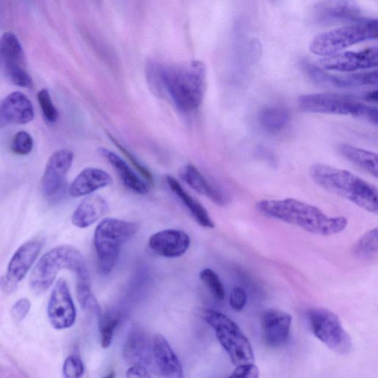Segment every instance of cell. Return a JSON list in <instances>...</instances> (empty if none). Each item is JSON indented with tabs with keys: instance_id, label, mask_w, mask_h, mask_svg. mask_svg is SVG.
<instances>
[{
	"instance_id": "cell-16",
	"label": "cell",
	"mask_w": 378,
	"mask_h": 378,
	"mask_svg": "<svg viewBox=\"0 0 378 378\" xmlns=\"http://www.w3.org/2000/svg\"><path fill=\"white\" fill-rule=\"evenodd\" d=\"M292 316L283 311L269 309L262 317V338L271 347H281L288 343L290 337Z\"/></svg>"
},
{
	"instance_id": "cell-32",
	"label": "cell",
	"mask_w": 378,
	"mask_h": 378,
	"mask_svg": "<svg viewBox=\"0 0 378 378\" xmlns=\"http://www.w3.org/2000/svg\"><path fill=\"white\" fill-rule=\"evenodd\" d=\"M203 283L208 288L215 299L222 301L225 299V288L221 282L219 276L213 270L205 269L200 274Z\"/></svg>"
},
{
	"instance_id": "cell-36",
	"label": "cell",
	"mask_w": 378,
	"mask_h": 378,
	"mask_svg": "<svg viewBox=\"0 0 378 378\" xmlns=\"http://www.w3.org/2000/svg\"><path fill=\"white\" fill-rule=\"evenodd\" d=\"M108 137L111 140V141L113 142V143L123 152V155L130 161V162L135 166V169H137V170L140 173H141L144 178L147 180L149 183L152 184V175L150 172L147 169V168L144 167L141 163H140L137 160V158L134 156H133L132 153H130L127 149L123 147L113 135L108 134Z\"/></svg>"
},
{
	"instance_id": "cell-28",
	"label": "cell",
	"mask_w": 378,
	"mask_h": 378,
	"mask_svg": "<svg viewBox=\"0 0 378 378\" xmlns=\"http://www.w3.org/2000/svg\"><path fill=\"white\" fill-rule=\"evenodd\" d=\"M259 121L265 131L276 133L287 127L290 121V114L283 107H269L262 110Z\"/></svg>"
},
{
	"instance_id": "cell-3",
	"label": "cell",
	"mask_w": 378,
	"mask_h": 378,
	"mask_svg": "<svg viewBox=\"0 0 378 378\" xmlns=\"http://www.w3.org/2000/svg\"><path fill=\"white\" fill-rule=\"evenodd\" d=\"M310 175L325 191L377 215V189L346 170L322 163L311 167Z\"/></svg>"
},
{
	"instance_id": "cell-33",
	"label": "cell",
	"mask_w": 378,
	"mask_h": 378,
	"mask_svg": "<svg viewBox=\"0 0 378 378\" xmlns=\"http://www.w3.org/2000/svg\"><path fill=\"white\" fill-rule=\"evenodd\" d=\"M37 99L46 120L51 123L57 121L60 116L59 112L53 104L49 91L47 89L40 90L37 94Z\"/></svg>"
},
{
	"instance_id": "cell-13",
	"label": "cell",
	"mask_w": 378,
	"mask_h": 378,
	"mask_svg": "<svg viewBox=\"0 0 378 378\" xmlns=\"http://www.w3.org/2000/svg\"><path fill=\"white\" fill-rule=\"evenodd\" d=\"M43 243L32 241L21 245L12 257L6 274L0 278V288L6 292L15 290L22 280L29 273L38 257Z\"/></svg>"
},
{
	"instance_id": "cell-12",
	"label": "cell",
	"mask_w": 378,
	"mask_h": 378,
	"mask_svg": "<svg viewBox=\"0 0 378 378\" xmlns=\"http://www.w3.org/2000/svg\"><path fill=\"white\" fill-rule=\"evenodd\" d=\"M377 62V48L372 47L359 51L340 52L318 60L316 65L327 72L355 73L376 68Z\"/></svg>"
},
{
	"instance_id": "cell-15",
	"label": "cell",
	"mask_w": 378,
	"mask_h": 378,
	"mask_svg": "<svg viewBox=\"0 0 378 378\" xmlns=\"http://www.w3.org/2000/svg\"><path fill=\"white\" fill-rule=\"evenodd\" d=\"M74 159L73 151L68 149L58 150L50 156L41 179V189L46 197H53L62 189Z\"/></svg>"
},
{
	"instance_id": "cell-29",
	"label": "cell",
	"mask_w": 378,
	"mask_h": 378,
	"mask_svg": "<svg viewBox=\"0 0 378 378\" xmlns=\"http://www.w3.org/2000/svg\"><path fill=\"white\" fill-rule=\"evenodd\" d=\"M100 318L101 344L104 349L108 348L113 342L115 331L120 324L121 314L116 308L102 311Z\"/></svg>"
},
{
	"instance_id": "cell-19",
	"label": "cell",
	"mask_w": 378,
	"mask_h": 378,
	"mask_svg": "<svg viewBox=\"0 0 378 378\" xmlns=\"http://www.w3.org/2000/svg\"><path fill=\"white\" fill-rule=\"evenodd\" d=\"M123 356L131 366H141L150 371L156 372L154 364L152 339L146 332L133 330L126 341Z\"/></svg>"
},
{
	"instance_id": "cell-10",
	"label": "cell",
	"mask_w": 378,
	"mask_h": 378,
	"mask_svg": "<svg viewBox=\"0 0 378 378\" xmlns=\"http://www.w3.org/2000/svg\"><path fill=\"white\" fill-rule=\"evenodd\" d=\"M302 65L306 75L320 86L340 89L377 86V71L332 74L307 61Z\"/></svg>"
},
{
	"instance_id": "cell-31",
	"label": "cell",
	"mask_w": 378,
	"mask_h": 378,
	"mask_svg": "<svg viewBox=\"0 0 378 378\" xmlns=\"http://www.w3.org/2000/svg\"><path fill=\"white\" fill-rule=\"evenodd\" d=\"M76 294L79 304L83 309L99 316L102 312L90 287V280H77Z\"/></svg>"
},
{
	"instance_id": "cell-25",
	"label": "cell",
	"mask_w": 378,
	"mask_h": 378,
	"mask_svg": "<svg viewBox=\"0 0 378 378\" xmlns=\"http://www.w3.org/2000/svg\"><path fill=\"white\" fill-rule=\"evenodd\" d=\"M166 183L201 227L208 229L215 228V223L208 215L205 208L200 202L191 197L175 177L167 175Z\"/></svg>"
},
{
	"instance_id": "cell-14",
	"label": "cell",
	"mask_w": 378,
	"mask_h": 378,
	"mask_svg": "<svg viewBox=\"0 0 378 378\" xmlns=\"http://www.w3.org/2000/svg\"><path fill=\"white\" fill-rule=\"evenodd\" d=\"M48 316L55 330H65L75 323L76 307L64 278L58 280L52 291L48 305Z\"/></svg>"
},
{
	"instance_id": "cell-21",
	"label": "cell",
	"mask_w": 378,
	"mask_h": 378,
	"mask_svg": "<svg viewBox=\"0 0 378 378\" xmlns=\"http://www.w3.org/2000/svg\"><path fill=\"white\" fill-rule=\"evenodd\" d=\"M113 183V178L105 171L97 168H87L72 182L69 194L73 198L88 196Z\"/></svg>"
},
{
	"instance_id": "cell-42",
	"label": "cell",
	"mask_w": 378,
	"mask_h": 378,
	"mask_svg": "<svg viewBox=\"0 0 378 378\" xmlns=\"http://www.w3.org/2000/svg\"><path fill=\"white\" fill-rule=\"evenodd\" d=\"M366 100L370 102H377V90L371 91L367 93L365 96Z\"/></svg>"
},
{
	"instance_id": "cell-38",
	"label": "cell",
	"mask_w": 378,
	"mask_h": 378,
	"mask_svg": "<svg viewBox=\"0 0 378 378\" xmlns=\"http://www.w3.org/2000/svg\"><path fill=\"white\" fill-rule=\"evenodd\" d=\"M247 302V295L245 290L240 287H235L231 293L230 305L236 312L243 310Z\"/></svg>"
},
{
	"instance_id": "cell-9",
	"label": "cell",
	"mask_w": 378,
	"mask_h": 378,
	"mask_svg": "<svg viewBox=\"0 0 378 378\" xmlns=\"http://www.w3.org/2000/svg\"><path fill=\"white\" fill-rule=\"evenodd\" d=\"M307 318L318 339L335 353H349L352 340L338 316L325 308L316 307L308 311Z\"/></svg>"
},
{
	"instance_id": "cell-2",
	"label": "cell",
	"mask_w": 378,
	"mask_h": 378,
	"mask_svg": "<svg viewBox=\"0 0 378 378\" xmlns=\"http://www.w3.org/2000/svg\"><path fill=\"white\" fill-rule=\"evenodd\" d=\"M256 208L266 217L282 221L316 235L339 234L348 224L344 217L328 216L314 205L292 198L262 200L256 204Z\"/></svg>"
},
{
	"instance_id": "cell-23",
	"label": "cell",
	"mask_w": 378,
	"mask_h": 378,
	"mask_svg": "<svg viewBox=\"0 0 378 378\" xmlns=\"http://www.w3.org/2000/svg\"><path fill=\"white\" fill-rule=\"evenodd\" d=\"M108 211V205L99 195H90L79 205L72 216L74 225L86 229L99 220Z\"/></svg>"
},
{
	"instance_id": "cell-20",
	"label": "cell",
	"mask_w": 378,
	"mask_h": 378,
	"mask_svg": "<svg viewBox=\"0 0 378 378\" xmlns=\"http://www.w3.org/2000/svg\"><path fill=\"white\" fill-rule=\"evenodd\" d=\"M152 351L156 372L165 377H184L181 363L163 335L157 334L153 336Z\"/></svg>"
},
{
	"instance_id": "cell-26",
	"label": "cell",
	"mask_w": 378,
	"mask_h": 378,
	"mask_svg": "<svg viewBox=\"0 0 378 378\" xmlns=\"http://www.w3.org/2000/svg\"><path fill=\"white\" fill-rule=\"evenodd\" d=\"M0 58L6 73L25 68L24 50L16 35L7 32L0 39Z\"/></svg>"
},
{
	"instance_id": "cell-5",
	"label": "cell",
	"mask_w": 378,
	"mask_h": 378,
	"mask_svg": "<svg viewBox=\"0 0 378 378\" xmlns=\"http://www.w3.org/2000/svg\"><path fill=\"white\" fill-rule=\"evenodd\" d=\"M298 104L305 113L351 116L376 126L378 123L376 107L363 103L345 94L323 93L303 95L299 97Z\"/></svg>"
},
{
	"instance_id": "cell-22",
	"label": "cell",
	"mask_w": 378,
	"mask_h": 378,
	"mask_svg": "<svg viewBox=\"0 0 378 378\" xmlns=\"http://www.w3.org/2000/svg\"><path fill=\"white\" fill-rule=\"evenodd\" d=\"M180 175L185 183L196 192L205 196L218 205L227 204L226 195H224L217 187L209 182L194 166L188 164L182 168Z\"/></svg>"
},
{
	"instance_id": "cell-6",
	"label": "cell",
	"mask_w": 378,
	"mask_h": 378,
	"mask_svg": "<svg viewBox=\"0 0 378 378\" xmlns=\"http://www.w3.org/2000/svg\"><path fill=\"white\" fill-rule=\"evenodd\" d=\"M138 229L135 222L114 218L104 219L97 225L94 245L102 274L107 275L114 269L122 245L130 241Z\"/></svg>"
},
{
	"instance_id": "cell-27",
	"label": "cell",
	"mask_w": 378,
	"mask_h": 378,
	"mask_svg": "<svg viewBox=\"0 0 378 378\" xmlns=\"http://www.w3.org/2000/svg\"><path fill=\"white\" fill-rule=\"evenodd\" d=\"M339 152L349 162L374 177L378 175V161L376 153L349 144H340Z\"/></svg>"
},
{
	"instance_id": "cell-35",
	"label": "cell",
	"mask_w": 378,
	"mask_h": 378,
	"mask_svg": "<svg viewBox=\"0 0 378 378\" xmlns=\"http://www.w3.org/2000/svg\"><path fill=\"white\" fill-rule=\"evenodd\" d=\"M85 372V366L78 356L68 357L65 361L63 373L67 378L81 377Z\"/></svg>"
},
{
	"instance_id": "cell-39",
	"label": "cell",
	"mask_w": 378,
	"mask_h": 378,
	"mask_svg": "<svg viewBox=\"0 0 378 378\" xmlns=\"http://www.w3.org/2000/svg\"><path fill=\"white\" fill-rule=\"evenodd\" d=\"M31 306L30 300L26 298L18 300L12 307L11 314L13 318L18 322L22 321L29 313Z\"/></svg>"
},
{
	"instance_id": "cell-18",
	"label": "cell",
	"mask_w": 378,
	"mask_h": 378,
	"mask_svg": "<svg viewBox=\"0 0 378 378\" xmlns=\"http://www.w3.org/2000/svg\"><path fill=\"white\" fill-rule=\"evenodd\" d=\"M34 118V107L25 94L13 92L0 102V128L8 124H26Z\"/></svg>"
},
{
	"instance_id": "cell-24",
	"label": "cell",
	"mask_w": 378,
	"mask_h": 378,
	"mask_svg": "<svg viewBox=\"0 0 378 378\" xmlns=\"http://www.w3.org/2000/svg\"><path fill=\"white\" fill-rule=\"evenodd\" d=\"M99 151L102 156L114 166L126 187L138 194L148 193L149 187L145 182L137 176L128 163L119 156L117 154L105 148H100Z\"/></svg>"
},
{
	"instance_id": "cell-11",
	"label": "cell",
	"mask_w": 378,
	"mask_h": 378,
	"mask_svg": "<svg viewBox=\"0 0 378 378\" xmlns=\"http://www.w3.org/2000/svg\"><path fill=\"white\" fill-rule=\"evenodd\" d=\"M313 21L322 25L353 24L368 20L364 18L354 0H322L312 11Z\"/></svg>"
},
{
	"instance_id": "cell-4",
	"label": "cell",
	"mask_w": 378,
	"mask_h": 378,
	"mask_svg": "<svg viewBox=\"0 0 378 378\" xmlns=\"http://www.w3.org/2000/svg\"><path fill=\"white\" fill-rule=\"evenodd\" d=\"M68 270L77 279L90 280L85 257L76 248L62 245L48 252L37 262L30 279V287L36 295H43L53 284L59 271Z\"/></svg>"
},
{
	"instance_id": "cell-7",
	"label": "cell",
	"mask_w": 378,
	"mask_h": 378,
	"mask_svg": "<svg viewBox=\"0 0 378 378\" xmlns=\"http://www.w3.org/2000/svg\"><path fill=\"white\" fill-rule=\"evenodd\" d=\"M377 37V20L368 19L318 35L311 41L310 50L320 57L327 58Z\"/></svg>"
},
{
	"instance_id": "cell-8",
	"label": "cell",
	"mask_w": 378,
	"mask_h": 378,
	"mask_svg": "<svg viewBox=\"0 0 378 378\" xmlns=\"http://www.w3.org/2000/svg\"><path fill=\"white\" fill-rule=\"evenodd\" d=\"M203 318L215 330L218 342L236 367L255 363L253 348L246 335L234 320L214 310L205 311Z\"/></svg>"
},
{
	"instance_id": "cell-40",
	"label": "cell",
	"mask_w": 378,
	"mask_h": 378,
	"mask_svg": "<svg viewBox=\"0 0 378 378\" xmlns=\"http://www.w3.org/2000/svg\"><path fill=\"white\" fill-rule=\"evenodd\" d=\"M259 376V371L255 363L244 364V365L237 366L229 376L230 377L243 378H257Z\"/></svg>"
},
{
	"instance_id": "cell-1",
	"label": "cell",
	"mask_w": 378,
	"mask_h": 378,
	"mask_svg": "<svg viewBox=\"0 0 378 378\" xmlns=\"http://www.w3.org/2000/svg\"><path fill=\"white\" fill-rule=\"evenodd\" d=\"M149 76L154 87L169 95L183 113H191L201 105L206 85V69L201 62L151 64Z\"/></svg>"
},
{
	"instance_id": "cell-30",
	"label": "cell",
	"mask_w": 378,
	"mask_h": 378,
	"mask_svg": "<svg viewBox=\"0 0 378 378\" xmlns=\"http://www.w3.org/2000/svg\"><path fill=\"white\" fill-rule=\"evenodd\" d=\"M353 255L360 259H372L378 253V231L374 228L364 234L353 248Z\"/></svg>"
},
{
	"instance_id": "cell-41",
	"label": "cell",
	"mask_w": 378,
	"mask_h": 378,
	"mask_svg": "<svg viewBox=\"0 0 378 378\" xmlns=\"http://www.w3.org/2000/svg\"><path fill=\"white\" fill-rule=\"evenodd\" d=\"M128 377H151V374L149 370L141 366H131L127 371Z\"/></svg>"
},
{
	"instance_id": "cell-37",
	"label": "cell",
	"mask_w": 378,
	"mask_h": 378,
	"mask_svg": "<svg viewBox=\"0 0 378 378\" xmlns=\"http://www.w3.org/2000/svg\"><path fill=\"white\" fill-rule=\"evenodd\" d=\"M6 75L13 85L27 89H32L34 86L33 80L25 68L15 69Z\"/></svg>"
},
{
	"instance_id": "cell-34",
	"label": "cell",
	"mask_w": 378,
	"mask_h": 378,
	"mask_svg": "<svg viewBox=\"0 0 378 378\" xmlns=\"http://www.w3.org/2000/svg\"><path fill=\"white\" fill-rule=\"evenodd\" d=\"M34 147L32 135L25 131H20L13 137L11 145V151L17 155L25 156L29 155Z\"/></svg>"
},
{
	"instance_id": "cell-17",
	"label": "cell",
	"mask_w": 378,
	"mask_h": 378,
	"mask_svg": "<svg viewBox=\"0 0 378 378\" xmlns=\"http://www.w3.org/2000/svg\"><path fill=\"white\" fill-rule=\"evenodd\" d=\"M191 245L190 237L184 231L167 229L153 234L149 238V248L157 255L166 258L183 256Z\"/></svg>"
}]
</instances>
